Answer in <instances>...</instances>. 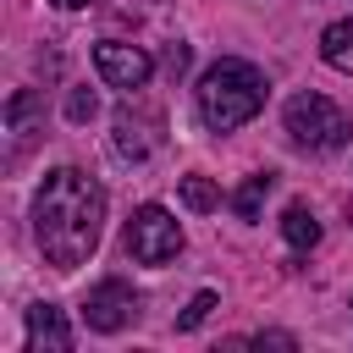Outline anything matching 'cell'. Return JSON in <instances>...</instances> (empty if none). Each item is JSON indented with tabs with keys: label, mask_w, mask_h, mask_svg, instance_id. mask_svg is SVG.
<instances>
[{
	"label": "cell",
	"mask_w": 353,
	"mask_h": 353,
	"mask_svg": "<svg viewBox=\"0 0 353 353\" xmlns=\"http://www.w3.org/2000/svg\"><path fill=\"white\" fill-rule=\"evenodd\" d=\"M127 254L138 265H165L182 254V226L165 204H138L132 221H127Z\"/></svg>",
	"instance_id": "277c9868"
},
{
	"label": "cell",
	"mask_w": 353,
	"mask_h": 353,
	"mask_svg": "<svg viewBox=\"0 0 353 353\" xmlns=\"http://www.w3.org/2000/svg\"><path fill=\"white\" fill-rule=\"evenodd\" d=\"M270 188H276V176H270V171H254V176L232 193V215H237V221H259V204H265Z\"/></svg>",
	"instance_id": "7c38bea8"
},
{
	"label": "cell",
	"mask_w": 353,
	"mask_h": 353,
	"mask_svg": "<svg viewBox=\"0 0 353 353\" xmlns=\"http://www.w3.org/2000/svg\"><path fill=\"white\" fill-rule=\"evenodd\" d=\"M33 237L44 265L55 270L88 265V254L105 237V188L77 165H55L33 199Z\"/></svg>",
	"instance_id": "6da1fadb"
},
{
	"label": "cell",
	"mask_w": 353,
	"mask_h": 353,
	"mask_svg": "<svg viewBox=\"0 0 353 353\" xmlns=\"http://www.w3.org/2000/svg\"><path fill=\"white\" fill-rule=\"evenodd\" d=\"M6 132H11V160L44 132V94L39 88H17L6 99Z\"/></svg>",
	"instance_id": "ba28073f"
},
{
	"label": "cell",
	"mask_w": 353,
	"mask_h": 353,
	"mask_svg": "<svg viewBox=\"0 0 353 353\" xmlns=\"http://www.w3.org/2000/svg\"><path fill=\"white\" fill-rule=\"evenodd\" d=\"M94 110H99V94H94V88H72V94H66V121H72V127H88Z\"/></svg>",
	"instance_id": "5bb4252c"
},
{
	"label": "cell",
	"mask_w": 353,
	"mask_h": 353,
	"mask_svg": "<svg viewBox=\"0 0 353 353\" xmlns=\"http://www.w3.org/2000/svg\"><path fill=\"white\" fill-rule=\"evenodd\" d=\"M320 61L336 66V72H353V17H342L320 33Z\"/></svg>",
	"instance_id": "30bf717a"
},
{
	"label": "cell",
	"mask_w": 353,
	"mask_h": 353,
	"mask_svg": "<svg viewBox=\"0 0 353 353\" xmlns=\"http://www.w3.org/2000/svg\"><path fill=\"white\" fill-rule=\"evenodd\" d=\"M281 121H287V138L298 143V149H309V154H325V149H342L347 143V116L325 99V94H292L287 99V110H281Z\"/></svg>",
	"instance_id": "3957f363"
},
{
	"label": "cell",
	"mask_w": 353,
	"mask_h": 353,
	"mask_svg": "<svg viewBox=\"0 0 353 353\" xmlns=\"http://www.w3.org/2000/svg\"><path fill=\"white\" fill-rule=\"evenodd\" d=\"M165 72H171V77L188 72V44H171V50H165Z\"/></svg>",
	"instance_id": "2e32d148"
},
{
	"label": "cell",
	"mask_w": 353,
	"mask_h": 353,
	"mask_svg": "<svg viewBox=\"0 0 353 353\" xmlns=\"http://www.w3.org/2000/svg\"><path fill=\"white\" fill-rule=\"evenodd\" d=\"M160 138H165V121H160V110H149V105H121L116 110V121H110V149L121 154V160H149L154 149H160Z\"/></svg>",
	"instance_id": "8992f818"
},
{
	"label": "cell",
	"mask_w": 353,
	"mask_h": 353,
	"mask_svg": "<svg viewBox=\"0 0 353 353\" xmlns=\"http://www.w3.org/2000/svg\"><path fill=\"white\" fill-rule=\"evenodd\" d=\"M281 237H287L298 254L314 248V243H320V221H314V210H309V204H287V210H281Z\"/></svg>",
	"instance_id": "8fae6325"
},
{
	"label": "cell",
	"mask_w": 353,
	"mask_h": 353,
	"mask_svg": "<svg viewBox=\"0 0 353 353\" xmlns=\"http://www.w3.org/2000/svg\"><path fill=\"white\" fill-rule=\"evenodd\" d=\"M94 72H99V83H105V88L138 94V88L149 83L154 61H149V50H138V44H121V39H99V44H94Z\"/></svg>",
	"instance_id": "5b68a950"
},
{
	"label": "cell",
	"mask_w": 353,
	"mask_h": 353,
	"mask_svg": "<svg viewBox=\"0 0 353 353\" xmlns=\"http://www.w3.org/2000/svg\"><path fill=\"white\" fill-rule=\"evenodd\" d=\"M254 342H270V347H292V336H287V331H259Z\"/></svg>",
	"instance_id": "e0dca14e"
},
{
	"label": "cell",
	"mask_w": 353,
	"mask_h": 353,
	"mask_svg": "<svg viewBox=\"0 0 353 353\" xmlns=\"http://www.w3.org/2000/svg\"><path fill=\"white\" fill-rule=\"evenodd\" d=\"M182 204L204 215V210H215V204H221V193H215V182H210V176H182Z\"/></svg>",
	"instance_id": "4fadbf2b"
},
{
	"label": "cell",
	"mask_w": 353,
	"mask_h": 353,
	"mask_svg": "<svg viewBox=\"0 0 353 353\" xmlns=\"http://www.w3.org/2000/svg\"><path fill=\"white\" fill-rule=\"evenodd\" d=\"M83 320H88V331H121V325H132L138 320V292L127 287V281H99V287H88V298H83Z\"/></svg>",
	"instance_id": "52a82bcc"
},
{
	"label": "cell",
	"mask_w": 353,
	"mask_h": 353,
	"mask_svg": "<svg viewBox=\"0 0 353 353\" xmlns=\"http://www.w3.org/2000/svg\"><path fill=\"white\" fill-rule=\"evenodd\" d=\"M265 94H270L265 72H259L254 61H243V55H221L215 66H204V77H199V88H193L199 121H204L210 132H232V127L254 121V116L265 110Z\"/></svg>",
	"instance_id": "7a4b0ae2"
},
{
	"label": "cell",
	"mask_w": 353,
	"mask_h": 353,
	"mask_svg": "<svg viewBox=\"0 0 353 353\" xmlns=\"http://www.w3.org/2000/svg\"><path fill=\"white\" fill-rule=\"evenodd\" d=\"M72 342L77 336H72V325H66V314L55 303H33L28 309V347L33 353H44V347L50 353H72Z\"/></svg>",
	"instance_id": "9c48e42d"
},
{
	"label": "cell",
	"mask_w": 353,
	"mask_h": 353,
	"mask_svg": "<svg viewBox=\"0 0 353 353\" xmlns=\"http://www.w3.org/2000/svg\"><path fill=\"white\" fill-rule=\"evenodd\" d=\"M55 6H61V11H83L88 0H55Z\"/></svg>",
	"instance_id": "ac0fdd59"
},
{
	"label": "cell",
	"mask_w": 353,
	"mask_h": 353,
	"mask_svg": "<svg viewBox=\"0 0 353 353\" xmlns=\"http://www.w3.org/2000/svg\"><path fill=\"white\" fill-rule=\"evenodd\" d=\"M210 309H215V292H193V303L182 309V320H176V331H199V325L210 320Z\"/></svg>",
	"instance_id": "9a60e30c"
}]
</instances>
